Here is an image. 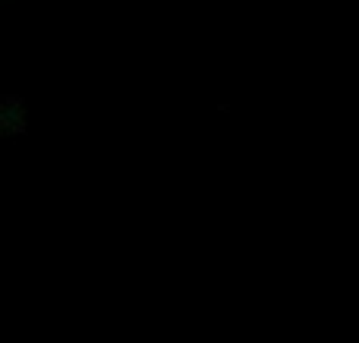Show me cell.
Instances as JSON below:
<instances>
[]
</instances>
